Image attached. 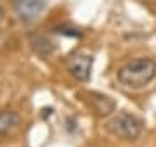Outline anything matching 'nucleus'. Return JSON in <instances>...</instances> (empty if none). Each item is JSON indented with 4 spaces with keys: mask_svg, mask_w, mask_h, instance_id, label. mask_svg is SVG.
<instances>
[{
    "mask_svg": "<svg viewBox=\"0 0 156 147\" xmlns=\"http://www.w3.org/2000/svg\"><path fill=\"white\" fill-rule=\"evenodd\" d=\"M116 78L127 88H144L156 78V61L151 57L132 59L116 71Z\"/></svg>",
    "mask_w": 156,
    "mask_h": 147,
    "instance_id": "1",
    "label": "nucleus"
},
{
    "mask_svg": "<svg viewBox=\"0 0 156 147\" xmlns=\"http://www.w3.org/2000/svg\"><path fill=\"white\" fill-rule=\"evenodd\" d=\"M106 130L122 140H135L142 133L140 119L128 113H118L106 123Z\"/></svg>",
    "mask_w": 156,
    "mask_h": 147,
    "instance_id": "2",
    "label": "nucleus"
},
{
    "mask_svg": "<svg viewBox=\"0 0 156 147\" xmlns=\"http://www.w3.org/2000/svg\"><path fill=\"white\" fill-rule=\"evenodd\" d=\"M12 7L23 23H31L42 14L45 0H12Z\"/></svg>",
    "mask_w": 156,
    "mask_h": 147,
    "instance_id": "3",
    "label": "nucleus"
},
{
    "mask_svg": "<svg viewBox=\"0 0 156 147\" xmlns=\"http://www.w3.org/2000/svg\"><path fill=\"white\" fill-rule=\"evenodd\" d=\"M66 68L76 81H87L90 78V69H92V56L87 54H78L68 59Z\"/></svg>",
    "mask_w": 156,
    "mask_h": 147,
    "instance_id": "4",
    "label": "nucleus"
},
{
    "mask_svg": "<svg viewBox=\"0 0 156 147\" xmlns=\"http://www.w3.org/2000/svg\"><path fill=\"white\" fill-rule=\"evenodd\" d=\"M28 40H30L31 50H33L35 54H38L40 57H49L52 52L56 50L54 42L44 33H30Z\"/></svg>",
    "mask_w": 156,
    "mask_h": 147,
    "instance_id": "5",
    "label": "nucleus"
},
{
    "mask_svg": "<svg viewBox=\"0 0 156 147\" xmlns=\"http://www.w3.org/2000/svg\"><path fill=\"white\" fill-rule=\"evenodd\" d=\"M19 123H21V116L16 111L12 109L0 111V137H7L12 132H16Z\"/></svg>",
    "mask_w": 156,
    "mask_h": 147,
    "instance_id": "6",
    "label": "nucleus"
},
{
    "mask_svg": "<svg viewBox=\"0 0 156 147\" xmlns=\"http://www.w3.org/2000/svg\"><path fill=\"white\" fill-rule=\"evenodd\" d=\"M90 97H92V104H94L95 111L99 114H109L115 111V102L109 97L102 95V94H97V92H92Z\"/></svg>",
    "mask_w": 156,
    "mask_h": 147,
    "instance_id": "7",
    "label": "nucleus"
},
{
    "mask_svg": "<svg viewBox=\"0 0 156 147\" xmlns=\"http://www.w3.org/2000/svg\"><path fill=\"white\" fill-rule=\"evenodd\" d=\"M4 17H5V14H4V9H2V7H0V23H2V21H4Z\"/></svg>",
    "mask_w": 156,
    "mask_h": 147,
    "instance_id": "8",
    "label": "nucleus"
}]
</instances>
